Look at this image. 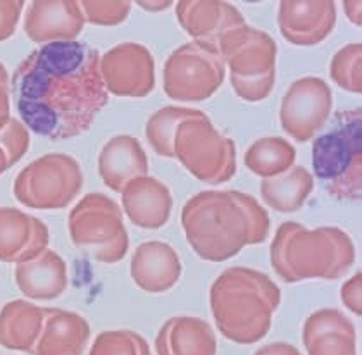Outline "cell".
<instances>
[{"label": "cell", "instance_id": "cell-1", "mask_svg": "<svg viewBox=\"0 0 362 355\" xmlns=\"http://www.w3.org/2000/svg\"><path fill=\"white\" fill-rule=\"evenodd\" d=\"M21 123L50 140L85 133L107 104L100 54L85 42H52L33 50L13 74Z\"/></svg>", "mask_w": 362, "mask_h": 355}, {"label": "cell", "instance_id": "cell-2", "mask_svg": "<svg viewBox=\"0 0 362 355\" xmlns=\"http://www.w3.org/2000/svg\"><path fill=\"white\" fill-rule=\"evenodd\" d=\"M267 224L264 209L238 192L200 193L183 209L188 242L209 260H224L247 243L262 242Z\"/></svg>", "mask_w": 362, "mask_h": 355}, {"label": "cell", "instance_id": "cell-3", "mask_svg": "<svg viewBox=\"0 0 362 355\" xmlns=\"http://www.w3.org/2000/svg\"><path fill=\"white\" fill-rule=\"evenodd\" d=\"M212 310L221 331L238 343H254L269 328L279 290L264 274L243 267L224 271L211 291Z\"/></svg>", "mask_w": 362, "mask_h": 355}, {"label": "cell", "instance_id": "cell-4", "mask_svg": "<svg viewBox=\"0 0 362 355\" xmlns=\"http://www.w3.org/2000/svg\"><path fill=\"white\" fill-rule=\"evenodd\" d=\"M276 273L286 281L302 278H338L354 260L350 238L337 228L309 231L295 223L283 224L271 248Z\"/></svg>", "mask_w": 362, "mask_h": 355}, {"label": "cell", "instance_id": "cell-5", "mask_svg": "<svg viewBox=\"0 0 362 355\" xmlns=\"http://www.w3.org/2000/svg\"><path fill=\"white\" fill-rule=\"evenodd\" d=\"M362 110H340L334 126L313 144L314 175L338 199H361Z\"/></svg>", "mask_w": 362, "mask_h": 355}, {"label": "cell", "instance_id": "cell-6", "mask_svg": "<svg viewBox=\"0 0 362 355\" xmlns=\"http://www.w3.org/2000/svg\"><path fill=\"white\" fill-rule=\"evenodd\" d=\"M218 54L230 68L235 93L247 102L269 97L276 81L278 47L269 33L243 25L224 35Z\"/></svg>", "mask_w": 362, "mask_h": 355}, {"label": "cell", "instance_id": "cell-7", "mask_svg": "<svg viewBox=\"0 0 362 355\" xmlns=\"http://www.w3.org/2000/svg\"><path fill=\"white\" fill-rule=\"evenodd\" d=\"M173 153L192 175L207 183H223L237 171V145L216 129L207 116L176 128Z\"/></svg>", "mask_w": 362, "mask_h": 355}, {"label": "cell", "instance_id": "cell-8", "mask_svg": "<svg viewBox=\"0 0 362 355\" xmlns=\"http://www.w3.org/2000/svg\"><path fill=\"white\" fill-rule=\"evenodd\" d=\"M83 187V173L68 153H47L30 163L14 181L16 199L31 209L66 207Z\"/></svg>", "mask_w": 362, "mask_h": 355}, {"label": "cell", "instance_id": "cell-9", "mask_svg": "<svg viewBox=\"0 0 362 355\" xmlns=\"http://www.w3.org/2000/svg\"><path fill=\"white\" fill-rule=\"evenodd\" d=\"M164 92L178 102L207 100L226 78L223 57L211 47L188 42L173 50L163 69Z\"/></svg>", "mask_w": 362, "mask_h": 355}, {"label": "cell", "instance_id": "cell-10", "mask_svg": "<svg viewBox=\"0 0 362 355\" xmlns=\"http://www.w3.org/2000/svg\"><path fill=\"white\" fill-rule=\"evenodd\" d=\"M69 235L78 247L90 248L100 262H117L128 250L119 207L102 193H88L71 211Z\"/></svg>", "mask_w": 362, "mask_h": 355}, {"label": "cell", "instance_id": "cell-11", "mask_svg": "<svg viewBox=\"0 0 362 355\" xmlns=\"http://www.w3.org/2000/svg\"><path fill=\"white\" fill-rule=\"evenodd\" d=\"M333 107L329 85L317 76L295 80L285 92L279 107L283 132L297 141H307L325 126Z\"/></svg>", "mask_w": 362, "mask_h": 355}, {"label": "cell", "instance_id": "cell-12", "mask_svg": "<svg viewBox=\"0 0 362 355\" xmlns=\"http://www.w3.org/2000/svg\"><path fill=\"white\" fill-rule=\"evenodd\" d=\"M100 76L107 93L141 98L156 88V59L145 45L124 42L100 55Z\"/></svg>", "mask_w": 362, "mask_h": 355}, {"label": "cell", "instance_id": "cell-13", "mask_svg": "<svg viewBox=\"0 0 362 355\" xmlns=\"http://www.w3.org/2000/svg\"><path fill=\"white\" fill-rule=\"evenodd\" d=\"M176 19L194 42L218 52L219 42L235 28L247 25L235 6L218 0H181L176 4Z\"/></svg>", "mask_w": 362, "mask_h": 355}, {"label": "cell", "instance_id": "cell-14", "mask_svg": "<svg viewBox=\"0 0 362 355\" xmlns=\"http://www.w3.org/2000/svg\"><path fill=\"white\" fill-rule=\"evenodd\" d=\"M334 25H337V6L329 0L279 2V31L285 40L293 45H317L329 37Z\"/></svg>", "mask_w": 362, "mask_h": 355}, {"label": "cell", "instance_id": "cell-15", "mask_svg": "<svg viewBox=\"0 0 362 355\" xmlns=\"http://www.w3.org/2000/svg\"><path fill=\"white\" fill-rule=\"evenodd\" d=\"M83 26L85 18L76 0H35L23 23L25 33L35 43L73 42Z\"/></svg>", "mask_w": 362, "mask_h": 355}, {"label": "cell", "instance_id": "cell-16", "mask_svg": "<svg viewBox=\"0 0 362 355\" xmlns=\"http://www.w3.org/2000/svg\"><path fill=\"white\" fill-rule=\"evenodd\" d=\"M49 243V230L40 219L13 207H0V260L25 262L40 255Z\"/></svg>", "mask_w": 362, "mask_h": 355}, {"label": "cell", "instance_id": "cell-17", "mask_svg": "<svg viewBox=\"0 0 362 355\" xmlns=\"http://www.w3.org/2000/svg\"><path fill=\"white\" fill-rule=\"evenodd\" d=\"M147 169L144 147L132 135H116L98 153V175L114 192H123L129 181L147 175Z\"/></svg>", "mask_w": 362, "mask_h": 355}, {"label": "cell", "instance_id": "cell-18", "mask_svg": "<svg viewBox=\"0 0 362 355\" xmlns=\"http://www.w3.org/2000/svg\"><path fill=\"white\" fill-rule=\"evenodd\" d=\"M90 326L81 315L61 309H43V326L35 345L37 355H81Z\"/></svg>", "mask_w": 362, "mask_h": 355}, {"label": "cell", "instance_id": "cell-19", "mask_svg": "<svg viewBox=\"0 0 362 355\" xmlns=\"http://www.w3.org/2000/svg\"><path fill=\"white\" fill-rule=\"evenodd\" d=\"M16 283L26 297L35 301L56 298L68 286L66 264L54 250H45L35 259L18 262Z\"/></svg>", "mask_w": 362, "mask_h": 355}, {"label": "cell", "instance_id": "cell-20", "mask_svg": "<svg viewBox=\"0 0 362 355\" xmlns=\"http://www.w3.org/2000/svg\"><path fill=\"white\" fill-rule=\"evenodd\" d=\"M123 207L136 226L159 228L166 223L171 211V195L160 181L140 176L123 188Z\"/></svg>", "mask_w": 362, "mask_h": 355}, {"label": "cell", "instance_id": "cell-21", "mask_svg": "<svg viewBox=\"0 0 362 355\" xmlns=\"http://www.w3.org/2000/svg\"><path fill=\"white\" fill-rule=\"evenodd\" d=\"M180 260L171 247L148 242L139 247L132 260V276L141 290L164 291L180 278Z\"/></svg>", "mask_w": 362, "mask_h": 355}, {"label": "cell", "instance_id": "cell-22", "mask_svg": "<svg viewBox=\"0 0 362 355\" xmlns=\"http://www.w3.org/2000/svg\"><path fill=\"white\" fill-rule=\"evenodd\" d=\"M304 337L310 355H354V328L338 310L310 315Z\"/></svg>", "mask_w": 362, "mask_h": 355}, {"label": "cell", "instance_id": "cell-23", "mask_svg": "<svg viewBox=\"0 0 362 355\" xmlns=\"http://www.w3.org/2000/svg\"><path fill=\"white\" fill-rule=\"evenodd\" d=\"M157 352L159 355H214V333L200 319H171L157 337Z\"/></svg>", "mask_w": 362, "mask_h": 355}, {"label": "cell", "instance_id": "cell-24", "mask_svg": "<svg viewBox=\"0 0 362 355\" xmlns=\"http://www.w3.org/2000/svg\"><path fill=\"white\" fill-rule=\"evenodd\" d=\"M43 326V309L26 301L7 303L0 313V345L33 352Z\"/></svg>", "mask_w": 362, "mask_h": 355}, {"label": "cell", "instance_id": "cell-25", "mask_svg": "<svg viewBox=\"0 0 362 355\" xmlns=\"http://www.w3.org/2000/svg\"><path fill=\"white\" fill-rule=\"evenodd\" d=\"M314 180L305 168L295 165L281 176L266 178L261 185L262 197L271 207L281 212L297 211L313 190Z\"/></svg>", "mask_w": 362, "mask_h": 355}, {"label": "cell", "instance_id": "cell-26", "mask_svg": "<svg viewBox=\"0 0 362 355\" xmlns=\"http://www.w3.org/2000/svg\"><path fill=\"white\" fill-rule=\"evenodd\" d=\"M295 161V147L281 136H264L247 149L245 165L255 175L273 178L288 171Z\"/></svg>", "mask_w": 362, "mask_h": 355}, {"label": "cell", "instance_id": "cell-27", "mask_svg": "<svg viewBox=\"0 0 362 355\" xmlns=\"http://www.w3.org/2000/svg\"><path fill=\"white\" fill-rule=\"evenodd\" d=\"M202 116H206L202 110L168 105V107L159 109L148 117L147 124H145V136H147L153 152L164 157H175L173 140H175L176 128L185 121L197 120V117Z\"/></svg>", "mask_w": 362, "mask_h": 355}, {"label": "cell", "instance_id": "cell-28", "mask_svg": "<svg viewBox=\"0 0 362 355\" xmlns=\"http://www.w3.org/2000/svg\"><path fill=\"white\" fill-rule=\"evenodd\" d=\"M361 64L362 45L359 42L349 43L334 52L332 62H329V76L341 90L359 95L362 92Z\"/></svg>", "mask_w": 362, "mask_h": 355}, {"label": "cell", "instance_id": "cell-29", "mask_svg": "<svg viewBox=\"0 0 362 355\" xmlns=\"http://www.w3.org/2000/svg\"><path fill=\"white\" fill-rule=\"evenodd\" d=\"M90 355H151L147 343L133 331H104L93 342Z\"/></svg>", "mask_w": 362, "mask_h": 355}, {"label": "cell", "instance_id": "cell-30", "mask_svg": "<svg viewBox=\"0 0 362 355\" xmlns=\"http://www.w3.org/2000/svg\"><path fill=\"white\" fill-rule=\"evenodd\" d=\"M81 13L85 21L97 26H116L126 21L132 11V2L126 0H112V2H100V0H85L80 2Z\"/></svg>", "mask_w": 362, "mask_h": 355}, {"label": "cell", "instance_id": "cell-31", "mask_svg": "<svg viewBox=\"0 0 362 355\" xmlns=\"http://www.w3.org/2000/svg\"><path fill=\"white\" fill-rule=\"evenodd\" d=\"M25 2L21 0H0V42L14 35Z\"/></svg>", "mask_w": 362, "mask_h": 355}, {"label": "cell", "instance_id": "cell-32", "mask_svg": "<svg viewBox=\"0 0 362 355\" xmlns=\"http://www.w3.org/2000/svg\"><path fill=\"white\" fill-rule=\"evenodd\" d=\"M9 73L0 62V129L11 120V98H9Z\"/></svg>", "mask_w": 362, "mask_h": 355}, {"label": "cell", "instance_id": "cell-33", "mask_svg": "<svg viewBox=\"0 0 362 355\" xmlns=\"http://www.w3.org/2000/svg\"><path fill=\"white\" fill-rule=\"evenodd\" d=\"M359 281H361V274H357L352 281L345 286V290L341 291V297L344 301L347 302V305L354 313L361 314V305H359Z\"/></svg>", "mask_w": 362, "mask_h": 355}, {"label": "cell", "instance_id": "cell-34", "mask_svg": "<svg viewBox=\"0 0 362 355\" xmlns=\"http://www.w3.org/2000/svg\"><path fill=\"white\" fill-rule=\"evenodd\" d=\"M255 355H298L297 349L285 345V343H276V345H267L259 350Z\"/></svg>", "mask_w": 362, "mask_h": 355}, {"label": "cell", "instance_id": "cell-35", "mask_svg": "<svg viewBox=\"0 0 362 355\" xmlns=\"http://www.w3.org/2000/svg\"><path fill=\"white\" fill-rule=\"evenodd\" d=\"M344 9L350 21H352L354 25L361 26V2H344Z\"/></svg>", "mask_w": 362, "mask_h": 355}, {"label": "cell", "instance_id": "cell-36", "mask_svg": "<svg viewBox=\"0 0 362 355\" xmlns=\"http://www.w3.org/2000/svg\"><path fill=\"white\" fill-rule=\"evenodd\" d=\"M171 4L173 2H139V6L147 11H152V13H159V11H164L166 7L171 6Z\"/></svg>", "mask_w": 362, "mask_h": 355}, {"label": "cell", "instance_id": "cell-37", "mask_svg": "<svg viewBox=\"0 0 362 355\" xmlns=\"http://www.w3.org/2000/svg\"><path fill=\"white\" fill-rule=\"evenodd\" d=\"M11 165H13V161H11V156L9 152L4 149V145L0 144V175H2L6 169H9Z\"/></svg>", "mask_w": 362, "mask_h": 355}]
</instances>
